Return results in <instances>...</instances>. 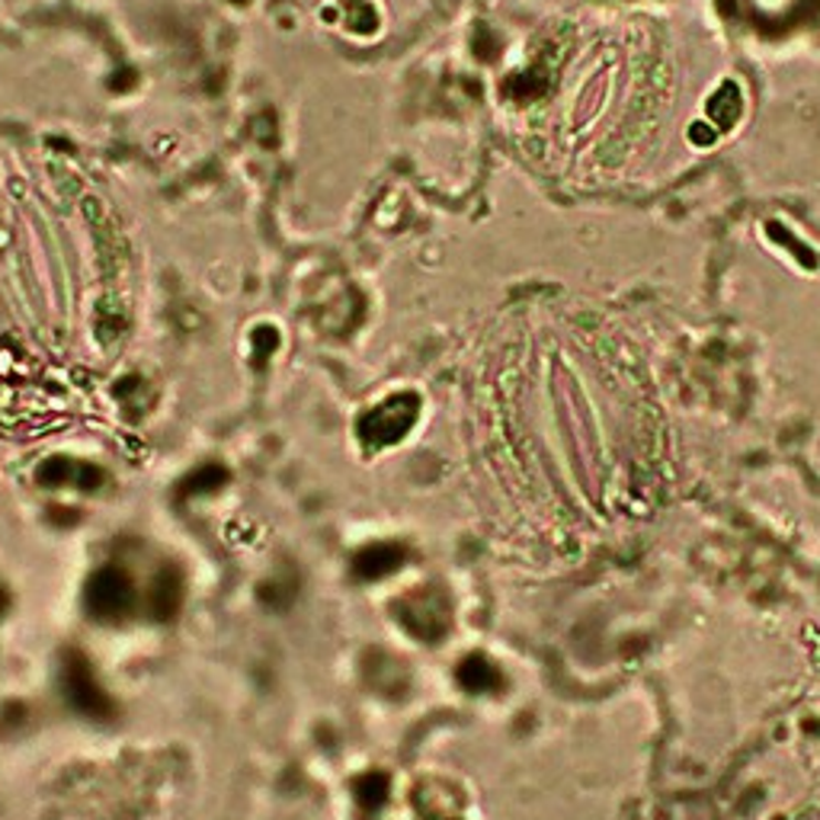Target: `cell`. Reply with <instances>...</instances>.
Wrapping results in <instances>:
<instances>
[{
	"instance_id": "cell-1",
	"label": "cell",
	"mask_w": 820,
	"mask_h": 820,
	"mask_svg": "<svg viewBox=\"0 0 820 820\" xmlns=\"http://www.w3.org/2000/svg\"><path fill=\"white\" fill-rule=\"evenodd\" d=\"M129 599V581L123 574H113V571L99 574L90 593H87V603L94 606V613H99V619H116L119 613H126Z\"/></svg>"
}]
</instances>
